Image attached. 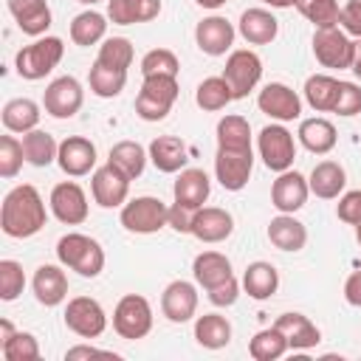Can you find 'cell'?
<instances>
[{
	"mask_svg": "<svg viewBox=\"0 0 361 361\" xmlns=\"http://www.w3.org/2000/svg\"><path fill=\"white\" fill-rule=\"evenodd\" d=\"M172 195H175V203L186 206V209H200L209 200V195H212V180H209V175L203 169L186 166L175 178Z\"/></svg>",
	"mask_w": 361,
	"mask_h": 361,
	"instance_id": "7402d4cb",
	"label": "cell"
},
{
	"mask_svg": "<svg viewBox=\"0 0 361 361\" xmlns=\"http://www.w3.org/2000/svg\"><path fill=\"white\" fill-rule=\"evenodd\" d=\"M192 276L195 282L203 288V290H212L214 285L226 282L234 276L231 271V259L220 251H200L195 259H192Z\"/></svg>",
	"mask_w": 361,
	"mask_h": 361,
	"instance_id": "83f0119b",
	"label": "cell"
},
{
	"mask_svg": "<svg viewBox=\"0 0 361 361\" xmlns=\"http://www.w3.org/2000/svg\"><path fill=\"white\" fill-rule=\"evenodd\" d=\"M149 152V161L155 164L158 172H166V175H175L180 169H186V161H189V149L180 138L175 135H158L149 141L147 147Z\"/></svg>",
	"mask_w": 361,
	"mask_h": 361,
	"instance_id": "d4e9b609",
	"label": "cell"
},
{
	"mask_svg": "<svg viewBox=\"0 0 361 361\" xmlns=\"http://www.w3.org/2000/svg\"><path fill=\"white\" fill-rule=\"evenodd\" d=\"M56 164L71 178L90 175L96 169V144L90 138H85V135H68V138L59 141Z\"/></svg>",
	"mask_w": 361,
	"mask_h": 361,
	"instance_id": "2e32d148",
	"label": "cell"
},
{
	"mask_svg": "<svg viewBox=\"0 0 361 361\" xmlns=\"http://www.w3.org/2000/svg\"><path fill=\"white\" fill-rule=\"evenodd\" d=\"M14 333H17V330L11 327V322H8V319H0V344H3V341H8Z\"/></svg>",
	"mask_w": 361,
	"mask_h": 361,
	"instance_id": "680465c9",
	"label": "cell"
},
{
	"mask_svg": "<svg viewBox=\"0 0 361 361\" xmlns=\"http://www.w3.org/2000/svg\"><path fill=\"white\" fill-rule=\"evenodd\" d=\"M257 107H259L268 118H274V121H279V124L296 121V118L302 116V99H299V93H296L293 87H288L285 82H268V85L259 90V96H257Z\"/></svg>",
	"mask_w": 361,
	"mask_h": 361,
	"instance_id": "9a60e30c",
	"label": "cell"
},
{
	"mask_svg": "<svg viewBox=\"0 0 361 361\" xmlns=\"http://www.w3.org/2000/svg\"><path fill=\"white\" fill-rule=\"evenodd\" d=\"M17 28L28 37H42L51 28V6L48 0H6Z\"/></svg>",
	"mask_w": 361,
	"mask_h": 361,
	"instance_id": "603a6c76",
	"label": "cell"
},
{
	"mask_svg": "<svg viewBox=\"0 0 361 361\" xmlns=\"http://www.w3.org/2000/svg\"><path fill=\"white\" fill-rule=\"evenodd\" d=\"M65 268V265H62ZM59 265H39L34 271V279H31V290H34V299L45 307H56L68 299V276Z\"/></svg>",
	"mask_w": 361,
	"mask_h": 361,
	"instance_id": "44dd1931",
	"label": "cell"
},
{
	"mask_svg": "<svg viewBox=\"0 0 361 361\" xmlns=\"http://www.w3.org/2000/svg\"><path fill=\"white\" fill-rule=\"evenodd\" d=\"M296 8L299 14L313 23L316 28H330V25H338V3L336 0H296Z\"/></svg>",
	"mask_w": 361,
	"mask_h": 361,
	"instance_id": "ee69618b",
	"label": "cell"
},
{
	"mask_svg": "<svg viewBox=\"0 0 361 361\" xmlns=\"http://www.w3.org/2000/svg\"><path fill=\"white\" fill-rule=\"evenodd\" d=\"M276 288H279V271H276L271 262L257 259V262L245 265V274H243V290H245L251 299L265 302V299H271V296L276 293Z\"/></svg>",
	"mask_w": 361,
	"mask_h": 361,
	"instance_id": "4dcf8cb0",
	"label": "cell"
},
{
	"mask_svg": "<svg viewBox=\"0 0 361 361\" xmlns=\"http://www.w3.org/2000/svg\"><path fill=\"white\" fill-rule=\"evenodd\" d=\"M195 102H197L200 110L217 113V110H223L226 104L234 102V93H231V87L223 76H206L195 90Z\"/></svg>",
	"mask_w": 361,
	"mask_h": 361,
	"instance_id": "b9f144b4",
	"label": "cell"
},
{
	"mask_svg": "<svg viewBox=\"0 0 361 361\" xmlns=\"http://www.w3.org/2000/svg\"><path fill=\"white\" fill-rule=\"evenodd\" d=\"M333 113H338L344 118L361 113V87L355 82H338V99H336Z\"/></svg>",
	"mask_w": 361,
	"mask_h": 361,
	"instance_id": "681fc988",
	"label": "cell"
},
{
	"mask_svg": "<svg viewBox=\"0 0 361 361\" xmlns=\"http://www.w3.org/2000/svg\"><path fill=\"white\" fill-rule=\"evenodd\" d=\"M133 42L127 37H107L102 39L99 45V54H96V62L107 65V68H118V71H127L133 65Z\"/></svg>",
	"mask_w": 361,
	"mask_h": 361,
	"instance_id": "7bdbcfd3",
	"label": "cell"
},
{
	"mask_svg": "<svg viewBox=\"0 0 361 361\" xmlns=\"http://www.w3.org/2000/svg\"><path fill=\"white\" fill-rule=\"evenodd\" d=\"M107 161H110L113 166H118L130 180H135V178L144 175V166H147V161H149V152H147L138 141H130V138H127V141H118V144L110 147Z\"/></svg>",
	"mask_w": 361,
	"mask_h": 361,
	"instance_id": "e575fe53",
	"label": "cell"
},
{
	"mask_svg": "<svg viewBox=\"0 0 361 361\" xmlns=\"http://www.w3.org/2000/svg\"><path fill=\"white\" fill-rule=\"evenodd\" d=\"M192 214H195V209H186L180 203H172L169 206V228H175L178 234H189L192 231Z\"/></svg>",
	"mask_w": 361,
	"mask_h": 361,
	"instance_id": "db71d44e",
	"label": "cell"
},
{
	"mask_svg": "<svg viewBox=\"0 0 361 361\" xmlns=\"http://www.w3.org/2000/svg\"><path fill=\"white\" fill-rule=\"evenodd\" d=\"M39 116H42V113H39V104L31 102V99H8V102L3 104V113H0L3 127H6L8 133H20V135L37 130Z\"/></svg>",
	"mask_w": 361,
	"mask_h": 361,
	"instance_id": "d6a6232c",
	"label": "cell"
},
{
	"mask_svg": "<svg viewBox=\"0 0 361 361\" xmlns=\"http://www.w3.org/2000/svg\"><path fill=\"white\" fill-rule=\"evenodd\" d=\"M299 144L313 152V155H327L333 152L336 141H338V133L333 127V121L322 118V116H313V118H302L299 121V133H296Z\"/></svg>",
	"mask_w": 361,
	"mask_h": 361,
	"instance_id": "484cf974",
	"label": "cell"
},
{
	"mask_svg": "<svg viewBox=\"0 0 361 361\" xmlns=\"http://www.w3.org/2000/svg\"><path fill=\"white\" fill-rule=\"evenodd\" d=\"M355 240H358V245H361V223L355 226Z\"/></svg>",
	"mask_w": 361,
	"mask_h": 361,
	"instance_id": "be15d7a7",
	"label": "cell"
},
{
	"mask_svg": "<svg viewBox=\"0 0 361 361\" xmlns=\"http://www.w3.org/2000/svg\"><path fill=\"white\" fill-rule=\"evenodd\" d=\"M307 186H310V195H316L322 200H336L347 186V172L338 161H319L310 169Z\"/></svg>",
	"mask_w": 361,
	"mask_h": 361,
	"instance_id": "4316f807",
	"label": "cell"
},
{
	"mask_svg": "<svg viewBox=\"0 0 361 361\" xmlns=\"http://www.w3.org/2000/svg\"><path fill=\"white\" fill-rule=\"evenodd\" d=\"M338 99V79L327 73H313L305 79V102L316 113H333Z\"/></svg>",
	"mask_w": 361,
	"mask_h": 361,
	"instance_id": "d590c367",
	"label": "cell"
},
{
	"mask_svg": "<svg viewBox=\"0 0 361 361\" xmlns=\"http://www.w3.org/2000/svg\"><path fill=\"white\" fill-rule=\"evenodd\" d=\"M268 240H271V245L274 248H279V251H302L305 248V243H307V228H305V223L302 220H296L293 214H276V217H271V223H268Z\"/></svg>",
	"mask_w": 361,
	"mask_h": 361,
	"instance_id": "f1b7e54d",
	"label": "cell"
},
{
	"mask_svg": "<svg viewBox=\"0 0 361 361\" xmlns=\"http://www.w3.org/2000/svg\"><path fill=\"white\" fill-rule=\"evenodd\" d=\"M350 71L361 79V39H355V54H353V65H350Z\"/></svg>",
	"mask_w": 361,
	"mask_h": 361,
	"instance_id": "6f0895ef",
	"label": "cell"
},
{
	"mask_svg": "<svg viewBox=\"0 0 361 361\" xmlns=\"http://www.w3.org/2000/svg\"><path fill=\"white\" fill-rule=\"evenodd\" d=\"M237 34L248 45H271L279 34V20L268 8H245L237 23Z\"/></svg>",
	"mask_w": 361,
	"mask_h": 361,
	"instance_id": "cb8c5ba5",
	"label": "cell"
},
{
	"mask_svg": "<svg viewBox=\"0 0 361 361\" xmlns=\"http://www.w3.org/2000/svg\"><path fill=\"white\" fill-rule=\"evenodd\" d=\"M307 195H310L307 178L296 169H285L271 186V206L282 214H296L307 203Z\"/></svg>",
	"mask_w": 361,
	"mask_h": 361,
	"instance_id": "e0dca14e",
	"label": "cell"
},
{
	"mask_svg": "<svg viewBox=\"0 0 361 361\" xmlns=\"http://www.w3.org/2000/svg\"><path fill=\"white\" fill-rule=\"evenodd\" d=\"M265 6H271V8H290V6H296V0H262Z\"/></svg>",
	"mask_w": 361,
	"mask_h": 361,
	"instance_id": "91938a15",
	"label": "cell"
},
{
	"mask_svg": "<svg viewBox=\"0 0 361 361\" xmlns=\"http://www.w3.org/2000/svg\"><path fill=\"white\" fill-rule=\"evenodd\" d=\"M161 313L172 322V324H183L192 322L197 313V288L186 279H175L164 288L161 293Z\"/></svg>",
	"mask_w": 361,
	"mask_h": 361,
	"instance_id": "ffe728a7",
	"label": "cell"
},
{
	"mask_svg": "<svg viewBox=\"0 0 361 361\" xmlns=\"http://www.w3.org/2000/svg\"><path fill=\"white\" fill-rule=\"evenodd\" d=\"M336 217L347 226H358L361 223V189H350L338 195L336 203Z\"/></svg>",
	"mask_w": 361,
	"mask_h": 361,
	"instance_id": "f907efd6",
	"label": "cell"
},
{
	"mask_svg": "<svg viewBox=\"0 0 361 361\" xmlns=\"http://www.w3.org/2000/svg\"><path fill=\"white\" fill-rule=\"evenodd\" d=\"M113 330L121 338H144L152 330V305L141 293H124L113 307Z\"/></svg>",
	"mask_w": 361,
	"mask_h": 361,
	"instance_id": "8992f818",
	"label": "cell"
},
{
	"mask_svg": "<svg viewBox=\"0 0 361 361\" xmlns=\"http://www.w3.org/2000/svg\"><path fill=\"white\" fill-rule=\"evenodd\" d=\"M178 76H144L135 96V116L144 121H164L178 102Z\"/></svg>",
	"mask_w": 361,
	"mask_h": 361,
	"instance_id": "277c9868",
	"label": "cell"
},
{
	"mask_svg": "<svg viewBox=\"0 0 361 361\" xmlns=\"http://www.w3.org/2000/svg\"><path fill=\"white\" fill-rule=\"evenodd\" d=\"M223 79L228 82L234 99H245L259 85V79H262V59L254 51H248V48H237L226 59Z\"/></svg>",
	"mask_w": 361,
	"mask_h": 361,
	"instance_id": "30bf717a",
	"label": "cell"
},
{
	"mask_svg": "<svg viewBox=\"0 0 361 361\" xmlns=\"http://www.w3.org/2000/svg\"><path fill=\"white\" fill-rule=\"evenodd\" d=\"M217 147L223 149H251V124L245 116L228 113L217 121Z\"/></svg>",
	"mask_w": 361,
	"mask_h": 361,
	"instance_id": "ab89813d",
	"label": "cell"
},
{
	"mask_svg": "<svg viewBox=\"0 0 361 361\" xmlns=\"http://www.w3.org/2000/svg\"><path fill=\"white\" fill-rule=\"evenodd\" d=\"M288 350H290V344H288L285 333H282L276 324H271V327L254 333V338L248 341V355H251L254 361H276V358H282Z\"/></svg>",
	"mask_w": 361,
	"mask_h": 361,
	"instance_id": "74e56055",
	"label": "cell"
},
{
	"mask_svg": "<svg viewBox=\"0 0 361 361\" xmlns=\"http://www.w3.org/2000/svg\"><path fill=\"white\" fill-rule=\"evenodd\" d=\"M257 149H259V158L262 164L271 169V172H285L293 166V158H296V141H293V133L285 127V124H265L257 135Z\"/></svg>",
	"mask_w": 361,
	"mask_h": 361,
	"instance_id": "ba28073f",
	"label": "cell"
},
{
	"mask_svg": "<svg viewBox=\"0 0 361 361\" xmlns=\"http://www.w3.org/2000/svg\"><path fill=\"white\" fill-rule=\"evenodd\" d=\"M234 37H237V28L220 17V14H212V17H203L197 25H195V42L203 54L209 56H223L231 51L234 45Z\"/></svg>",
	"mask_w": 361,
	"mask_h": 361,
	"instance_id": "ac0fdd59",
	"label": "cell"
},
{
	"mask_svg": "<svg viewBox=\"0 0 361 361\" xmlns=\"http://www.w3.org/2000/svg\"><path fill=\"white\" fill-rule=\"evenodd\" d=\"M90 195H93L96 206H102V209H121L127 203V195H130V178L107 161L104 166L93 169Z\"/></svg>",
	"mask_w": 361,
	"mask_h": 361,
	"instance_id": "4fadbf2b",
	"label": "cell"
},
{
	"mask_svg": "<svg viewBox=\"0 0 361 361\" xmlns=\"http://www.w3.org/2000/svg\"><path fill=\"white\" fill-rule=\"evenodd\" d=\"M25 288V274L17 259H0V299L14 302Z\"/></svg>",
	"mask_w": 361,
	"mask_h": 361,
	"instance_id": "7dc6e473",
	"label": "cell"
},
{
	"mask_svg": "<svg viewBox=\"0 0 361 361\" xmlns=\"http://www.w3.org/2000/svg\"><path fill=\"white\" fill-rule=\"evenodd\" d=\"M195 341L206 350H223L231 341V322L220 313H203L195 319Z\"/></svg>",
	"mask_w": 361,
	"mask_h": 361,
	"instance_id": "836d02e7",
	"label": "cell"
},
{
	"mask_svg": "<svg viewBox=\"0 0 361 361\" xmlns=\"http://www.w3.org/2000/svg\"><path fill=\"white\" fill-rule=\"evenodd\" d=\"M231 231H234L231 212H226L220 206H200V209H195V214H192V231H189L195 240L212 245V243L228 240Z\"/></svg>",
	"mask_w": 361,
	"mask_h": 361,
	"instance_id": "d6986e66",
	"label": "cell"
},
{
	"mask_svg": "<svg viewBox=\"0 0 361 361\" xmlns=\"http://www.w3.org/2000/svg\"><path fill=\"white\" fill-rule=\"evenodd\" d=\"M353 54H355V42L341 25L313 31V56L322 68L344 71L353 65Z\"/></svg>",
	"mask_w": 361,
	"mask_h": 361,
	"instance_id": "52a82bcc",
	"label": "cell"
},
{
	"mask_svg": "<svg viewBox=\"0 0 361 361\" xmlns=\"http://www.w3.org/2000/svg\"><path fill=\"white\" fill-rule=\"evenodd\" d=\"M62 54H65V42L59 37H39L31 45H23L17 51V56H14L17 76L25 82L45 79L62 62Z\"/></svg>",
	"mask_w": 361,
	"mask_h": 361,
	"instance_id": "3957f363",
	"label": "cell"
},
{
	"mask_svg": "<svg viewBox=\"0 0 361 361\" xmlns=\"http://www.w3.org/2000/svg\"><path fill=\"white\" fill-rule=\"evenodd\" d=\"M65 327L79 338H99L107 330V313L93 296H73L65 307Z\"/></svg>",
	"mask_w": 361,
	"mask_h": 361,
	"instance_id": "9c48e42d",
	"label": "cell"
},
{
	"mask_svg": "<svg viewBox=\"0 0 361 361\" xmlns=\"http://www.w3.org/2000/svg\"><path fill=\"white\" fill-rule=\"evenodd\" d=\"M338 25H341L350 37L361 39V0H347V3L341 6V11H338Z\"/></svg>",
	"mask_w": 361,
	"mask_h": 361,
	"instance_id": "f5cc1de1",
	"label": "cell"
},
{
	"mask_svg": "<svg viewBox=\"0 0 361 361\" xmlns=\"http://www.w3.org/2000/svg\"><path fill=\"white\" fill-rule=\"evenodd\" d=\"M56 259H59V265L76 271L85 279H96L104 271L102 243L87 234H79V231H68L56 240Z\"/></svg>",
	"mask_w": 361,
	"mask_h": 361,
	"instance_id": "7a4b0ae2",
	"label": "cell"
},
{
	"mask_svg": "<svg viewBox=\"0 0 361 361\" xmlns=\"http://www.w3.org/2000/svg\"><path fill=\"white\" fill-rule=\"evenodd\" d=\"M274 324L285 333L290 350H310V347H316V344L322 341L319 327H316L305 313H282Z\"/></svg>",
	"mask_w": 361,
	"mask_h": 361,
	"instance_id": "1f68e13d",
	"label": "cell"
},
{
	"mask_svg": "<svg viewBox=\"0 0 361 361\" xmlns=\"http://www.w3.org/2000/svg\"><path fill=\"white\" fill-rule=\"evenodd\" d=\"M48 206H51V214L65 226H82L87 220V212H90L87 195L76 180L56 183L48 195Z\"/></svg>",
	"mask_w": 361,
	"mask_h": 361,
	"instance_id": "5bb4252c",
	"label": "cell"
},
{
	"mask_svg": "<svg viewBox=\"0 0 361 361\" xmlns=\"http://www.w3.org/2000/svg\"><path fill=\"white\" fill-rule=\"evenodd\" d=\"M180 62L169 48H152L141 56V76H178Z\"/></svg>",
	"mask_w": 361,
	"mask_h": 361,
	"instance_id": "bcb514c9",
	"label": "cell"
},
{
	"mask_svg": "<svg viewBox=\"0 0 361 361\" xmlns=\"http://www.w3.org/2000/svg\"><path fill=\"white\" fill-rule=\"evenodd\" d=\"M93 355H110V358H116V353L99 350V347H93V344H76V347L65 350V361H79V358H93Z\"/></svg>",
	"mask_w": 361,
	"mask_h": 361,
	"instance_id": "9f6ffc18",
	"label": "cell"
},
{
	"mask_svg": "<svg viewBox=\"0 0 361 361\" xmlns=\"http://www.w3.org/2000/svg\"><path fill=\"white\" fill-rule=\"evenodd\" d=\"M118 220L133 234H155V231L169 226V206L161 197L141 195V197H133L121 206Z\"/></svg>",
	"mask_w": 361,
	"mask_h": 361,
	"instance_id": "5b68a950",
	"label": "cell"
},
{
	"mask_svg": "<svg viewBox=\"0 0 361 361\" xmlns=\"http://www.w3.org/2000/svg\"><path fill=\"white\" fill-rule=\"evenodd\" d=\"M23 152H25V164L42 169V166H48V164L56 161L59 144L54 141L51 133H45V130L37 127V130H31V133L23 135Z\"/></svg>",
	"mask_w": 361,
	"mask_h": 361,
	"instance_id": "60d3db41",
	"label": "cell"
},
{
	"mask_svg": "<svg viewBox=\"0 0 361 361\" xmlns=\"http://www.w3.org/2000/svg\"><path fill=\"white\" fill-rule=\"evenodd\" d=\"M251 169H254V149H223V147H217L214 178L226 192H243L251 180Z\"/></svg>",
	"mask_w": 361,
	"mask_h": 361,
	"instance_id": "8fae6325",
	"label": "cell"
},
{
	"mask_svg": "<svg viewBox=\"0 0 361 361\" xmlns=\"http://www.w3.org/2000/svg\"><path fill=\"white\" fill-rule=\"evenodd\" d=\"M240 288H243V282H237V279L231 276V279L214 285L212 290H206V296H209V302H212L214 307H231V305L240 299Z\"/></svg>",
	"mask_w": 361,
	"mask_h": 361,
	"instance_id": "816d5d0a",
	"label": "cell"
},
{
	"mask_svg": "<svg viewBox=\"0 0 361 361\" xmlns=\"http://www.w3.org/2000/svg\"><path fill=\"white\" fill-rule=\"evenodd\" d=\"M85 104V90L76 76H56L45 93H42V107L54 118H73Z\"/></svg>",
	"mask_w": 361,
	"mask_h": 361,
	"instance_id": "7c38bea8",
	"label": "cell"
},
{
	"mask_svg": "<svg viewBox=\"0 0 361 361\" xmlns=\"http://www.w3.org/2000/svg\"><path fill=\"white\" fill-rule=\"evenodd\" d=\"M161 14V0H107V20L116 25L149 23Z\"/></svg>",
	"mask_w": 361,
	"mask_h": 361,
	"instance_id": "f546056e",
	"label": "cell"
},
{
	"mask_svg": "<svg viewBox=\"0 0 361 361\" xmlns=\"http://www.w3.org/2000/svg\"><path fill=\"white\" fill-rule=\"evenodd\" d=\"M344 302L353 307H361V268L344 279Z\"/></svg>",
	"mask_w": 361,
	"mask_h": 361,
	"instance_id": "11a10c76",
	"label": "cell"
},
{
	"mask_svg": "<svg viewBox=\"0 0 361 361\" xmlns=\"http://www.w3.org/2000/svg\"><path fill=\"white\" fill-rule=\"evenodd\" d=\"M0 353L6 361H37L39 358V341L34 333H23L17 330L8 341L0 344Z\"/></svg>",
	"mask_w": 361,
	"mask_h": 361,
	"instance_id": "f6af8a7d",
	"label": "cell"
},
{
	"mask_svg": "<svg viewBox=\"0 0 361 361\" xmlns=\"http://www.w3.org/2000/svg\"><path fill=\"white\" fill-rule=\"evenodd\" d=\"M87 85H90V93L99 96V99H116L124 85H127V71H118V68H107L102 62H93L90 65V73H87Z\"/></svg>",
	"mask_w": 361,
	"mask_h": 361,
	"instance_id": "f35d334b",
	"label": "cell"
},
{
	"mask_svg": "<svg viewBox=\"0 0 361 361\" xmlns=\"http://www.w3.org/2000/svg\"><path fill=\"white\" fill-rule=\"evenodd\" d=\"M25 152H23V141H17L14 135H0V178H17V172L23 169Z\"/></svg>",
	"mask_w": 361,
	"mask_h": 361,
	"instance_id": "c3c4849f",
	"label": "cell"
},
{
	"mask_svg": "<svg viewBox=\"0 0 361 361\" xmlns=\"http://www.w3.org/2000/svg\"><path fill=\"white\" fill-rule=\"evenodd\" d=\"M200 8H220V6H226L228 0H195Z\"/></svg>",
	"mask_w": 361,
	"mask_h": 361,
	"instance_id": "94428289",
	"label": "cell"
},
{
	"mask_svg": "<svg viewBox=\"0 0 361 361\" xmlns=\"http://www.w3.org/2000/svg\"><path fill=\"white\" fill-rule=\"evenodd\" d=\"M45 220H48V212H45V203H42V195L37 192V186L20 183L3 197L0 228L6 237H14V240L34 237L45 226Z\"/></svg>",
	"mask_w": 361,
	"mask_h": 361,
	"instance_id": "6da1fadb",
	"label": "cell"
},
{
	"mask_svg": "<svg viewBox=\"0 0 361 361\" xmlns=\"http://www.w3.org/2000/svg\"><path fill=\"white\" fill-rule=\"evenodd\" d=\"M76 3H82V6H96V3H102V0H76Z\"/></svg>",
	"mask_w": 361,
	"mask_h": 361,
	"instance_id": "6125c7cd",
	"label": "cell"
},
{
	"mask_svg": "<svg viewBox=\"0 0 361 361\" xmlns=\"http://www.w3.org/2000/svg\"><path fill=\"white\" fill-rule=\"evenodd\" d=\"M104 34H107V17L93 8H87L71 20V39L79 48H90V45L102 42Z\"/></svg>",
	"mask_w": 361,
	"mask_h": 361,
	"instance_id": "8d00e7d4",
	"label": "cell"
}]
</instances>
